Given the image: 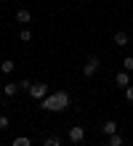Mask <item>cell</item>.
<instances>
[{"label":"cell","mask_w":133,"mask_h":146,"mask_svg":"<svg viewBox=\"0 0 133 146\" xmlns=\"http://www.w3.org/2000/svg\"><path fill=\"white\" fill-rule=\"evenodd\" d=\"M101 133L104 135H114L117 133V122H114V119H106V122L101 125Z\"/></svg>","instance_id":"8992f818"},{"label":"cell","mask_w":133,"mask_h":146,"mask_svg":"<svg viewBox=\"0 0 133 146\" xmlns=\"http://www.w3.org/2000/svg\"><path fill=\"white\" fill-rule=\"evenodd\" d=\"M19 37H21L24 42H29V40H32V32H29V29H27V27H24V29H21V35H19Z\"/></svg>","instance_id":"2e32d148"},{"label":"cell","mask_w":133,"mask_h":146,"mask_svg":"<svg viewBox=\"0 0 133 146\" xmlns=\"http://www.w3.org/2000/svg\"><path fill=\"white\" fill-rule=\"evenodd\" d=\"M69 106H72V96L67 90H53L40 101V109H45V111H64Z\"/></svg>","instance_id":"6da1fadb"},{"label":"cell","mask_w":133,"mask_h":146,"mask_svg":"<svg viewBox=\"0 0 133 146\" xmlns=\"http://www.w3.org/2000/svg\"><path fill=\"white\" fill-rule=\"evenodd\" d=\"M29 88H32V82H29V80H21V82H19V90H24V93H29Z\"/></svg>","instance_id":"9a60e30c"},{"label":"cell","mask_w":133,"mask_h":146,"mask_svg":"<svg viewBox=\"0 0 133 146\" xmlns=\"http://www.w3.org/2000/svg\"><path fill=\"white\" fill-rule=\"evenodd\" d=\"M114 82H117V88H128V85H130V72L120 69L117 74H114Z\"/></svg>","instance_id":"5b68a950"},{"label":"cell","mask_w":133,"mask_h":146,"mask_svg":"<svg viewBox=\"0 0 133 146\" xmlns=\"http://www.w3.org/2000/svg\"><path fill=\"white\" fill-rule=\"evenodd\" d=\"M99 66H101V64H99V58L91 56V58L85 61V66H83V74H85V77H93L96 72H99Z\"/></svg>","instance_id":"277c9868"},{"label":"cell","mask_w":133,"mask_h":146,"mask_svg":"<svg viewBox=\"0 0 133 146\" xmlns=\"http://www.w3.org/2000/svg\"><path fill=\"white\" fill-rule=\"evenodd\" d=\"M0 93H3V82H0Z\"/></svg>","instance_id":"d6986e66"},{"label":"cell","mask_w":133,"mask_h":146,"mask_svg":"<svg viewBox=\"0 0 133 146\" xmlns=\"http://www.w3.org/2000/svg\"><path fill=\"white\" fill-rule=\"evenodd\" d=\"M67 138L72 141V143H83V141H85V127H83V125H72V127L67 130Z\"/></svg>","instance_id":"3957f363"},{"label":"cell","mask_w":133,"mask_h":146,"mask_svg":"<svg viewBox=\"0 0 133 146\" xmlns=\"http://www.w3.org/2000/svg\"><path fill=\"white\" fill-rule=\"evenodd\" d=\"M11 146H32V141L27 138V135H19V138H13V143Z\"/></svg>","instance_id":"7c38bea8"},{"label":"cell","mask_w":133,"mask_h":146,"mask_svg":"<svg viewBox=\"0 0 133 146\" xmlns=\"http://www.w3.org/2000/svg\"><path fill=\"white\" fill-rule=\"evenodd\" d=\"M114 42H117V48L128 45V35H125V32H114Z\"/></svg>","instance_id":"9c48e42d"},{"label":"cell","mask_w":133,"mask_h":146,"mask_svg":"<svg viewBox=\"0 0 133 146\" xmlns=\"http://www.w3.org/2000/svg\"><path fill=\"white\" fill-rule=\"evenodd\" d=\"M16 21H19V24H24V27H27V24L32 21V13L27 11V8H21V11H16Z\"/></svg>","instance_id":"52a82bcc"},{"label":"cell","mask_w":133,"mask_h":146,"mask_svg":"<svg viewBox=\"0 0 133 146\" xmlns=\"http://www.w3.org/2000/svg\"><path fill=\"white\" fill-rule=\"evenodd\" d=\"M13 66H16L13 61H3V64H0V72H3V74H11V72H13Z\"/></svg>","instance_id":"4fadbf2b"},{"label":"cell","mask_w":133,"mask_h":146,"mask_svg":"<svg viewBox=\"0 0 133 146\" xmlns=\"http://www.w3.org/2000/svg\"><path fill=\"white\" fill-rule=\"evenodd\" d=\"M125 98L133 104V85H128V88H125Z\"/></svg>","instance_id":"ac0fdd59"},{"label":"cell","mask_w":133,"mask_h":146,"mask_svg":"<svg viewBox=\"0 0 133 146\" xmlns=\"http://www.w3.org/2000/svg\"><path fill=\"white\" fill-rule=\"evenodd\" d=\"M125 141H122V135L120 133H114V135H109V141H106V146H122Z\"/></svg>","instance_id":"30bf717a"},{"label":"cell","mask_w":133,"mask_h":146,"mask_svg":"<svg viewBox=\"0 0 133 146\" xmlns=\"http://www.w3.org/2000/svg\"><path fill=\"white\" fill-rule=\"evenodd\" d=\"M122 69H125V72H133V56H125V58H122Z\"/></svg>","instance_id":"5bb4252c"},{"label":"cell","mask_w":133,"mask_h":146,"mask_svg":"<svg viewBox=\"0 0 133 146\" xmlns=\"http://www.w3.org/2000/svg\"><path fill=\"white\" fill-rule=\"evenodd\" d=\"M3 93H5V96H16V93H19V82H5Z\"/></svg>","instance_id":"ba28073f"},{"label":"cell","mask_w":133,"mask_h":146,"mask_svg":"<svg viewBox=\"0 0 133 146\" xmlns=\"http://www.w3.org/2000/svg\"><path fill=\"white\" fill-rule=\"evenodd\" d=\"M8 122H11V119H8L5 114H0V130H5V127H8Z\"/></svg>","instance_id":"e0dca14e"},{"label":"cell","mask_w":133,"mask_h":146,"mask_svg":"<svg viewBox=\"0 0 133 146\" xmlns=\"http://www.w3.org/2000/svg\"><path fill=\"white\" fill-rule=\"evenodd\" d=\"M48 93H51V90H48V85H45V82H32V88H29V96H32L35 101H43Z\"/></svg>","instance_id":"7a4b0ae2"},{"label":"cell","mask_w":133,"mask_h":146,"mask_svg":"<svg viewBox=\"0 0 133 146\" xmlns=\"http://www.w3.org/2000/svg\"><path fill=\"white\" fill-rule=\"evenodd\" d=\"M43 146H61V138L59 135H48V138L43 141Z\"/></svg>","instance_id":"8fae6325"}]
</instances>
